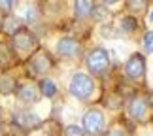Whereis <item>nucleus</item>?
I'll list each match as a JSON object with an SVG mask.
<instances>
[{
    "mask_svg": "<svg viewBox=\"0 0 153 136\" xmlns=\"http://www.w3.org/2000/svg\"><path fill=\"white\" fill-rule=\"evenodd\" d=\"M95 10V2L93 0H76L74 2V17L78 21H85L93 15Z\"/></svg>",
    "mask_w": 153,
    "mask_h": 136,
    "instance_id": "f8f14e48",
    "label": "nucleus"
},
{
    "mask_svg": "<svg viewBox=\"0 0 153 136\" xmlns=\"http://www.w3.org/2000/svg\"><path fill=\"white\" fill-rule=\"evenodd\" d=\"M85 66L93 76H102L110 68V55L104 47H93L85 57Z\"/></svg>",
    "mask_w": 153,
    "mask_h": 136,
    "instance_id": "7ed1b4c3",
    "label": "nucleus"
},
{
    "mask_svg": "<svg viewBox=\"0 0 153 136\" xmlns=\"http://www.w3.org/2000/svg\"><path fill=\"white\" fill-rule=\"evenodd\" d=\"M149 111V100L142 97V94H134L132 98H128L127 102V114L134 121H144L146 115Z\"/></svg>",
    "mask_w": 153,
    "mask_h": 136,
    "instance_id": "6e6552de",
    "label": "nucleus"
},
{
    "mask_svg": "<svg viewBox=\"0 0 153 136\" xmlns=\"http://www.w3.org/2000/svg\"><path fill=\"white\" fill-rule=\"evenodd\" d=\"M142 44H144V49L146 53H153V30H148L144 34V40H142Z\"/></svg>",
    "mask_w": 153,
    "mask_h": 136,
    "instance_id": "aec40b11",
    "label": "nucleus"
},
{
    "mask_svg": "<svg viewBox=\"0 0 153 136\" xmlns=\"http://www.w3.org/2000/svg\"><path fill=\"white\" fill-rule=\"evenodd\" d=\"M38 87H40V93H42V97L45 98H55L57 93H59V87L55 83V80L49 78V76H45L38 81Z\"/></svg>",
    "mask_w": 153,
    "mask_h": 136,
    "instance_id": "ddd939ff",
    "label": "nucleus"
},
{
    "mask_svg": "<svg viewBox=\"0 0 153 136\" xmlns=\"http://www.w3.org/2000/svg\"><path fill=\"white\" fill-rule=\"evenodd\" d=\"M55 53L61 59H76L81 53V44L72 36H62L55 44Z\"/></svg>",
    "mask_w": 153,
    "mask_h": 136,
    "instance_id": "0eeeda50",
    "label": "nucleus"
},
{
    "mask_svg": "<svg viewBox=\"0 0 153 136\" xmlns=\"http://www.w3.org/2000/svg\"><path fill=\"white\" fill-rule=\"evenodd\" d=\"M119 27H121L123 32H134V30H136V27H138V21H136V17H134V15H125V17H121Z\"/></svg>",
    "mask_w": 153,
    "mask_h": 136,
    "instance_id": "f3484780",
    "label": "nucleus"
},
{
    "mask_svg": "<svg viewBox=\"0 0 153 136\" xmlns=\"http://www.w3.org/2000/svg\"><path fill=\"white\" fill-rule=\"evenodd\" d=\"M17 6H19V0H0V13L10 15L15 11Z\"/></svg>",
    "mask_w": 153,
    "mask_h": 136,
    "instance_id": "a211bd4d",
    "label": "nucleus"
},
{
    "mask_svg": "<svg viewBox=\"0 0 153 136\" xmlns=\"http://www.w3.org/2000/svg\"><path fill=\"white\" fill-rule=\"evenodd\" d=\"M13 123L21 129V131H32V129L40 127L42 119H40V115L36 114V111L21 108V110H17L13 114Z\"/></svg>",
    "mask_w": 153,
    "mask_h": 136,
    "instance_id": "9d476101",
    "label": "nucleus"
},
{
    "mask_svg": "<svg viewBox=\"0 0 153 136\" xmlns=\"http://www.w3.org/2000/svg\"><path fill=\"white\" fill-rule=\"evenodd\" d=\"M104 136H127L125 131H121V129H111V131L104 132Z\"/></svg>",
    "mask_w": 153,
    "mask_h": 136,
    "instance_id": "4be33fe9",
    "label": "nucleus"
},
{
    "mask_svg": "<svg viewBox=\"0 0 153 136\" xmlns=\"http://www.w3.org/2000/svg\"><path fill=\"white\" fill-rule=\"evenodd\" d=\"M102 2V6H114V4H117L119 0H100Z\"/></svg>",
    "mask_w": 153,
    "mask_h": 136,
    "instance_id": "b1692460",
    "label": "nucleus"
},
{
    "mask_svg": "<svg viewBox=\"0 0 153 136\" xmlns=\"http://www.w3.org/2000/svg\"><path fill=\"white\" fill-rule=\"evenodd\" d=\"M81 129L89 136H100L106 131V115L102 114V110L98 108L87 110L81 117Z\"/></svg>",
    "mask_w": 153,
    "mask_h": 136,
    "instance_id": "20e7f679",
    "label": "nucleus"
},
{
    "mask_svg": "<svg viewBox=\"0 0 153 136\" xmlns=\"http://www.w3.org/2000/svg\"><path fill=\"white\" fill-rule=\"evenodd\" d=\"M149 21L153 23V10H151V13H149Z\"/></svg>",
    "mask_w": 153,
    "mask_h": 136,
    "instance_id": "a878e982",
    "label": "nucleus"
},
{
    "mask_svg": "<svg viewBox=\"0 0 153 136\" xmlns=\"http://www.w3.org/2000/svg\"><path fill=\"white\" fill-rule=\"evenodd\" d=\"M123 72H125L127 80H131V81L144 80V76H146V59H144L142 53H132V55L125 61Z\"/></svg>",
    "mask_w": 153,
    "mask_h": 136,
    "instance_id": "423d86ee",
    "label": "nucleus"
},
{
    "mask_svg": "<svg viewBox=\"0 0 153 136\" xmlns=\"http://www.w3.org/2000/svg\"><path fill=\"white\" fill-rule=\"evenodd\" d=\"M15 10H17V17H19L23 21V25H27V27L36 25L38 19H40V10L34 2H23V4L17 6Z\"/></svg>",
    "mask_w": 153,
    "mask_h": 136,
    "instance_id": "9b49d317",
    "label": "nucleus"
},
{
    "mask_svg": "<svg viewBox=\"0 0 153 136\" xmlns=\"http://www.w3.org/2000/svg\"><path fill=\"white\" fill-rule=\"evenodd\" d=\"M15 89H17V81L11 78V76H8V74L0 76V94L8 97V94L15 93Z\"/></svg>",
    "mask_w": 153,
    "mask_h": 136,
    "instance_id": "2eb2a0df",
    "label": "nucleus"
},
{
    "mask_svg": "<svg viewBox=\"0 0 153 136\" xmlns=\"http://www.w3.org/2000/svg\"><path fill=\"white\" fill-rule=\"evenodd\" d=\"M68 93H70V97H74L76 100L87 102V100H91L93 94H95V80L91 78V74L76 72L72 78H70Z\"/></svg>",
    "mask_w": 153,
    "mask_h": 136,
    "instance_id": "f03ea898",
    "label": "nucleus"
},
{
    "mask_svg": "<svg viewBox=\"0 0 153 136\" xmlns=\"http://www.w3.org/2000/svg\"><path fill=\"white\" fill-rule=\"evenodd\" d=\"M62 136H85V131L78 125H68V127H64Z\"/></svg>",
    "mask_w": 153,
    "mask_h": 136,
    "instance_id": "6ab92c4d",
    "label": "nucleus"
},
{
    "mask_svg": "<svg viewBox=\"0 0 153 136\" xmlns=\"http://www.w3.org/2000/svg\"><path fill=\"white\" fill-rule=\"evenodd\" d=\"M15 94L19 98L21 104H36L40 98H42V93H40L38 83H32V81H23V83H17Z\"/></svg>",
    "mask_w": 153,
    "mask_h": 136,
    "instance_id": "1a4fd4ad",
    "label": "nucleus"
},
{
    "mask_svg": "<svg viewBox=\"0 0 153 136\" xmlns=\"http://www.w3.org/2000/svg\"><path fill=\"white\" fill-rule=\"evenodd\" d=\"M106 15H108V11H106L102 6H95V10H93V15H91V17H95V19L100 21V19H104Z\"/></svg>",
    "mask_w": 153,
    "mask_h": 136,
    "instance_id": "412c9836",
    "label": "nucleus"
},
{
    "mask_svg": "<svg viewBox=\"0 0 153 136\" xmlns=\"http://www.w3.org/2000/svg\"><path fill=\"white\" fill-rule=\"evenodd\" d=\"M2 132H4V123H2V119H0V136H2Z\"/></svg>",
    "mask_w": 153,
    "mask_h": 136,
    "instance_id": "393cba45",
    "label": "nucleus"
},
{
    "mask_svg": "<svg viewBox=\"0 0 153 136\" xmlns=\"http://www.w3.org/2000/svg\"><path fill=\"white\" fill-rule=\"evenodd\" d=\"M51 66H53L51 55L45 49H42V47H38L30 55V59H28V74L32 78H45L48 72L51 70Z\"/></svg>",
    "mask_w": 153,
    "mask_h": 136,
    "instance_id": "39448f33",
    "label": "nucleus"
},
{
    "mask_svg": "<svg viewBox=\"0 0 153 136\" xmlns=\"http://www.w3.org/2000/svg\"><path fill=\"white\" fill-rule=\"evenodd\" d=\"M23 27V21L19 19V17L17 15H4V21H2V30L6 32V34H15L17 30H19V28Z\"/></svg>",
    "mask_w": 153,
    "mask_h": 136,
    "instance_id": "4468645a",
    "label": "nucleus"
},
{
    "mask_svg": "<svg viewBox=\"0 0 153 136\" xmlns=\"http://www.w3.org/2000/svg\"><path fill=\"white\" fill-rule=\"evenodd\" d=\"M13 51H11L10 45H2L0 44V70H6L8 66H11L13 64Z\"/></svg>",
    "mask_w": 153,
    "mask_h": 136,
    "instance_id": "dca6fc26",
    "label": "nucleus"
},
{
    "mask_svg": "<svg viewBox=\"0 0 153 136\" xmlns=\"http://www.w3.org/2000/svg\"><path fill=\"white\" fill-rule=\"evenodd\" d=\"M128 6H131V8H134V10H142V8H144V0H131V2H128Z\"/></svg>",
    "mask_w": 153,
    "mask_h": 136,
    "instance_id": "5701e85b",
    "label": "nucleus"
},
{
    "mask_svg": "<svg viewBox=\"0 0 153 136\" xmlns=\"http://www.w3.org/2000/svg\"><path fill=\"white\" fill-rule=\"evenodd\" d=\"M10 47L13 51L15 57L19 59H30V55L38 49V40H36V34L30 32L27 27H21L15 34L10 36Z\"/></svg>",
    "mask_w": 153,
    "mask_h": 136,
    "instance_id": "f257e3e1",
    "label": "nucleus"
}]
</instances>
